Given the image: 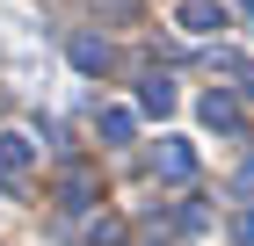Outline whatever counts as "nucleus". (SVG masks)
<instances>
[{
	"mask_svg": "<svg viewBox=\"0 0 254 246\" xmlns=\"http://www.w3.org/2000/svg\"><path fill=\"white\" fill-rule=\"evenodd\" d=\"M153 174H160V181H189V174H196L189 138H160V145H153Z\"/></svg>",
	"mask_w": 254,
	"mask_h": 246,
	"instance_id": "obj_1",
	"label": "nucleus"
},
{
	"mask_svg": "<svg viewBox=\"0 0 254 246\" xmlns=\"http://www.w3.org/2000/svg\"><path fill=\"white\" fill-rule=\"evenodd\" d=\"M59 203H65V210L102 203V174H95V167H65V174H59Z\"/></svg>",
	"mask_w": 254,
	"mask_h": 246,
	"instance_id": "obj_2",
	"label": "nucleus"
},
{
	"mask_svg": "<svg viewBox=\"0 0 254 246\" xmlns=\"http://www.w3.org/2000/svg\"><path fill=\"white\" fill-rule=\"evenodd\" d=\"M175 22L189 29V37H211V29H225V15H218V0H182Z\"/></svg>",
	"mask_w": 254,
	"mask_h": 246,
	"instance_id": "obj_3",
	"label": "nucleus"
},
{
	"mask_svg": "<svg viewBox=\"0 0 254 246\" xmlns=\"http://www.w3.org/2000/svg\"><path fill=\"white\" fill-rule=\"evenodd\" d=\"M138 109H145V116H167V109H175V80H167V73H145V80H138Z\"/></svg>",
	"mask_w": 254,
	"mask_h": 246,
	"instance_id": "obj_4",
	"label": "nucleus"
},
{
	"mask_svg": "<svg viewBox=\"0 0 254 246\" xmlns=\"http://www.w3.org/2000/svg\"><path fill=\"white\" fill-rule=\"evenodd\" d=\"M29 159H37V145H29V138H22V131H0V181H15Z\"/></svg>",
	"mask_w": 254,
	"mask_h": 246,
	"instance_id": "obj_5",
	"label": "nucleus"
},
{
	"mask_svg": "<svg viewBox=\"0 0 254 246\" xmlns=\"http://www.w3.org/2000/svg\"><path fill=\"white\" fill-rule=\"evenodd\" d=\"M65 51H73V65H80V73H109V44H102V37H73Z\"/></svg>",
	"mask_w": 254,
	"mask_h": 246,
	"instance_id": "obj_6",
	"label": "nucleus"
},
{
	"mask_svg": "<svg viewBox=\"0 0 254 246\" xmlns=\"http://www.w3.org/2000/svg\"><path fill=\"white\" fill-rule=\"evenodd\" d=\"M203 123L233 138V131H240V101H233V95H203Z\"/></svg>",
	"mask_w": 254,
	"mask_h": 246,
	"instance_id": "obj_7",
	"label": "nucleus"
},
{
	"mask_svg": "<svg viewBox=\"0 0 254 246\" xmlns=\"http://www.w3.org/2000/svg\"><path fill=\"white\" fill-rule=\"evenodd\" d=\"M131 131H138L131 109H102V138H109V145H131Z\"/></svg>",
	"mask_w": 254,
	"mask_h": 246,
	"instance_id": "obj_8",
	"label": "nucleus"
},
{
	"mask_svg": "<svg viewBox=\"0 0 254 246\" xmlns=\"http://www.w3.org/2000/svg\"><path fill=\"white\" fill-rule=\"evenodd\" d=\"M218 73H233V80H240V95L254 101V58H233V51H218Z\"/></svg>",
	"mask_w": 254,
	"mask_h": 246,
	"instance_id": "obj_9",
	"label": "nucleus"
},
{
	"mask_svg": "<svg viewBox=\"0 0 254 246\" xmlns=\"http://www.w3.org/2000/svg\"><path fill=\"white\" fill-rule=\"evenodd\" d=\"M102 15H109V22H131V15H138V0H102Z\"/></svg>",
	"mask_w": 254,
	"mask_h": 246,
	"instance_id": "obj_10",
	"label": "nucleus"
},
{
	"mask_svg": "<svg viewBox=\"0 0 254 246\" xmlns=\"http://www.w3.org/2000/svg\"><path fill=\"white\" fill-rule=\"evenodd\" d=\"M233 239H240V246H254V210H240V225H233Z\"/></svg>",
	"mask_w": 254,
	"mask_h": 246,
	"instance_id": "obj_11",
	"label": "nucleus"
}]
</instances>
